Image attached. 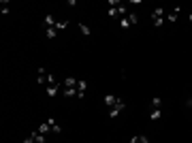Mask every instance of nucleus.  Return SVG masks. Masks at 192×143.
I'll use <instances>...</instances> for the list:
<instances>
[{
  "mask_svg": "<svg viewBox=\"0 0 192 143\" xmlns=\"http://www.w3.org/2000/svg\"><path fill=\"white\" fill-rule=\"evenodd\" d=\"M37 83H38V86L47 83V75H37Z\"/></svg>",
  "mask_w": 192,
  "mask_h": 143,
  "instance_id": "16",
  "label": "nucleus"
},
{
  "mask_svg": "<svg viewBox=\"0 0 192 143\" xmlns=\"http://www.w3.org/2000/svg\"><path fill=\"white\" fill-rule=\"evenodd\" d=\"M24 143H37V139H34V132H32V135H28V137L24 139Z\"/></svg>",
  "mask_w": 192,
  "mask_h": 143,
  "instance_id": "18",
  "label": "nucleus"
},
{
  "mask_svg": "<svg viewBox=\"0 0 192 143\" xmlns=\"http://www.w3.org/2000/svg\"><path fill=\"white\" fill-rule=\"evenodd\" d=\"M130 143H150V139L145 135H134L133 139H130Z\"/></svg>",
  "mask_w": 192,
  "mask_h": 143,
  "instance_id": "7",
  "label": "nucleus"
},
{
  "mask_svg": "<svg viewBox=\"0 0 192 143\" xmlns=\"http://www.w3.org/2000/svg\"><path fill=\"white\" fill-rule=\"evenodd\" d=\"M109 17H120V15H117V7H115V9H109Z\"/></svg>",
  "mask_w": 192,
  "mask_h": 143,
  "instance_id": "19",
  "label": "nucleus"
},
{
  "mask_svg": "<svg viewBox=\"0 0 192 143\" xmlns=\"http://www.w3.org/2000/svg\"><path fill=\"white\" fill-rule=\"evenodd\" d=\"M56 34H58L56 28H47V30H45V36H47V38H56Z\"/></svg>",
  "mask_w": 192,
  "mask_h": 143,
  "instance_id": "13",
  "label": "nucleus"
},
{
  "mask_svg": "<svg viewBox=\"0 0 192 143\" xmlns=\"http://www.w3.org/2000/svg\"><path fill=\"white\" fill-rule=\"evenodd\" d=\"M66 88H75L77 90V79H75V77H66V79H64L62 90H66Z\"/></svg>",
  "mask_w": 192,
  "mask_h": 143,
  "instance_id": "3",
  "label": "nucleus"
},
{
  "mask_svg": "<svg viewBox=\"0 0 192 143\" xmlns=\"http://www.w3.org/2000/svg\"><path fill=\"white\" fill-rule=\"evenodd\" d=\"M152 107L154 109H160V107H162V98H160V96H154V98H152Z\"/></svg>",
  "mask_w": 192,
  "mask_h": 143,
  "instance_id": "12",
  "label": "nucleus"
},
{
  "mask_svg": "<svg viewBox=\"0 0 192 143\" xmlns=\"http://www.w3.org/2000/svg\"><path fill=\"white\" fill-rule=\"evenodd\" d=\"M47 124L51 126V135H60V132H62V128L56 124V120H54V118H49V120H47Z\"/></svg>",
  "mask_w": 192,
  "mask_h": 143,
  "instance_id": "6",
  "label": "nucleus"
},
{
  "mask_svg": "<svg viewBox=\"0 0 192 143\" xmlns=\"http://www.w3.org/2000/svg\"><path fill=\"white\" fill-rule=\"evenodd\" d=\"M66 28H68V21H66V19H62V21L56 24V30H66Z\"/></svg>",
  "mask_w": 192,
  "mask_h": 143,
  "instance_id": "14",
  "label": "nucleus"
},
{
  "mask_svg": "<svg viewBox=\"0 0 192 143\" xmlns=\"http://www.w3.org/2000/svg\"><path fill=\"white\" fill-rule=\"evenodd\" d=\"M188 107H190V109H192V98H190V101H188Z\"/></svg>",
  "mask_w": 192,
  "mask_h": 143,
  "instance_id": "21",
  "label": "nucleus"
},
{
  "mask_svg": "<svg viewBox=\"0 0 192 143\" xmlns=\"http://www.w3.org/2000/svg\"><path fill=\"white\" fill-rule=\"evenodd\" d=\"M188 19H190V21H192V13H190V15H188Z\"/></svg>",
  "mask_w": 192,
  "mask_h": 143,
  "instance_id": "22",
  "label": "nucleus"
},
{
  "mask_svg": "<svg viewBox=\"0 0 192 143\" xmlns=\"http://www.w3.org/2000/svg\"><path fill=\"white\" fill-rule=\"evenodd\" d=\"M128 19H130V24H133V26L137 24V15H134V13H128Z\"/></svg>",
  "mask_w": 192,
  "mask_h": 143,
  "instance_id": "20",
  "label": "nucleus"
},
{
  "mask_svg": "<svg viewBox=\"0 0 192 143\" xmlns=\"http://www.w3.org/2000/svg\"><path fill=\"white\" fill-rule=\"evenodd\" d=\"M62 94H64L66 98H73V96L77 98V90H75V88H66V90H62Z\"/></svg>",
  "mask_w": 192,
  "mask_h": 143,
  "instance_id": "11",
  "label": "nucleus"
},
{
  "mask_svg": "<svg viewBox=\"0 0 192 143\" xmlns=\"http://www.w3.org/2000/svg\"><path fill=\"white\" fill-rule=\"evenodd\" d=\"M85 88H88V81L85 79H77V98H83Z\"/></svg>",
  "mask_w": 192,
  "mask_h": 143,
  "instance_id": "1",
  "label": "nucleus"
},
{
  "mask_svg": "<svg viewBox=\"0 0 192 143\" xmlns=\"http://www.w3.org/2000/svg\"><path fill=\"white\" fill-rule=\"evenodd\" d=\"M43 21H45V26H47V28H56V24H58V21H56V17H54L51 13H47Z\"/></svg>",
  "mask_w": 192,
  "mask_h": 143,
  "instance_id": "5",
  "label": "nucleus"
},
{
  "mask_svg": "<svg viewBox=\"0 0 192 143\" xmlns=\"http://www.w3.org/2000/svg\"><path fill=\"white\" fill-rule=\"evenodd\" d=\"M79 30H81V32H83L85 36H90V28H88L85 24H79Z\"/></svg>",
  "mask_w": 192,
  "mask_h": 143,
  "instance_id": "17",
  "label": "nucleus"
},
{
  "mask_svg": "<svg viewBox=\"0 0 192 143\" xmlns=\"http://www.w3.org/2000/svg\"><path fill=\"white\" fill-rule=\"evenodd\" d=\"M38 132H41V135H45V137H47V135H49V132H51V126L47 124V122H45V124H41L38 126Z\"/></svg>",
  "mask_w": 192,
  "mask_h": 143,
  "instance_id": "10",
  "label": "nucleus"
},
{
  "mask_svg": "<svg viewBox=\"0 0 192 143\" xmlns=\"http://www.w3.org/2000/svg\"><path fill=\"white\" fill-rule=\"evenodd\" d=\"M130 26H133V24H130V19H128V15H126V17H122V19H120V28H122V30H128Z\"/></svg>",
  "mask_w": 192,
  "mask_h": 143,
  "instance_id": "9",
  "label": "nucleus"
},
{
  "mask_svg": "<svg viewBox=\"0 0 192 143\" xmlns=\"http://www.w3.org/2000/svg\"><path fill=\"white\" fill-rule=\"evenodd\" d=\"M160 118H162V111H160V109H152V111H150V120H152V122L160 120Z\"/></svg>",
  "mask_w": 192,
  "mask_h": 143,
  "instance_id": "8",
  "label": "nucleus"
},
{
  "mask_svg": "<svg viewBox=\"0 0 192 143\" xmlns=\"http://www.w3.org/2000/svg\"><path fill=\"white\" fill-rule=\"evenodd\" d=\"M34 139H37V143H45V141H47V137H45V135H41L38 130L34 132Z\"/></svg>",
  "mask_w": 192,
  "mask_h": 143,
  "instance_id": "15",
  "label": "nucleus"
},
{
  "mask_svg": "<svg viewBox=\"0 0 192 143\" xmlns=\"http://www.w3.org/2000/svg\"><path fill=\"white\" fill-rule=\"evenodd\" d=\"M117 98H120V96H115V94H107V96H105L103 101H105V105H107V107L111 109V107H115V103H117Z\"/></svg>",
  "mask_w": 192,
  "mask_h": 143,
  "instance_id": "2",
  "label": "nucleus"
},
{
  "mask_svg": "<svg viewBox=\"0 0 192 143\" xmlns=\"http://www.w3.org/2000/svg\"><path fill=\"white\" fill-rule=\"evenodd\" d=\"M60 90H62V86H58V83H56V86H47V92H45V94H47L49 98H54Z\"/></svg>",
  "mask_w": 192,
  "mask_h": 143,
  "instance_id": "4",
  "label": "nucleus"
}]
</instances>
